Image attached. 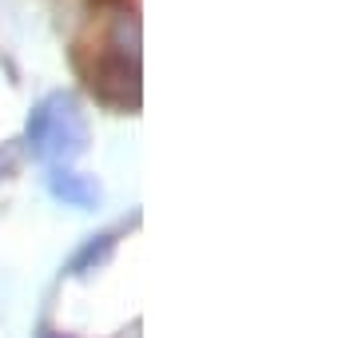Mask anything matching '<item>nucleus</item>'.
Listing matches in <instances>:
<instances>
[{
  "label": "nucleus",
  "instance_id": "nucleus-1",
  "mask_svg": "<svg viewBox=\"0 0 358 338\" xmlns=\"http://www.w3.org/2000/svg\"><path fill=\"white\" fill-rule=\"evenodd\" d=\"M92 91L112 108H136L140 104V32L136 20L120 16L108 28V44L96 52V68L88 72Z\"/></svg>",
  "mask_w": 358,
  "mask_h": 338
},
{
  "label": "nucleus",
  "instance_id": "nucleus-2",
  "mask_svg": "<svg viewBox=\"0 0 358 338\" xmlns=\"http://www.w3.org/2000/svg\"><path fill=\"white\" fill-rule=\"evenodd\" d=\"M88 143V128L72 96L56 91L48 100H40L28 116V147L32 156L48 159V163H68L76 159Z\"/></svg>",
  "mask_w": 358,
  "mask_h": 338
},
{
  "label": "nucleus",
  "instance_id": "nucleus-3",
  "mask_svg": "<svg viewBox=\"0 0 358 338\" xmlns=\"http://www.w3.org/2000/svg\"><path fill=\"white\" fill-rule=\"evenodd\" d=\"M52 196L72 207H88V203H96V183L76 171H52Z\"/></svg>",
  "mask_w": 358,
  "mask_h": 338
},
{
  "label": "nucleus",
  "instance_id": "nucleus-4",
  "mask_svg": "<svg viewBox=\"0 0 358 338\" xmlns=\"http://www.w3.org/2000/svg\"><path fill=\"white\" fill-rule=\"evenodd\" d=\"M108 251H112V235H100V239H92L88 247H84V251L76 255V259H72V267H68V271H72V274H84V267L100 263L103 255H108Z\"/></svg>",
  "mask_w": 358,
  "mask_h": 338
}]
</instances>
